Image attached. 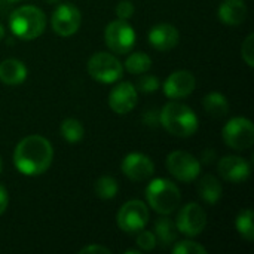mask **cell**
I'll list each match as a JSON object with an SVG mask.
<instances>
[{"label":"cell","mask_w":254,"mask_h":254,"mask_svg":"<svg viewBox=\"0 0 254 254\" xmlns=\"http://www.w3.org/2000/svg\"><path fill=\"white\" fill-rule=\"evenodd\" d=\"M54 161V149L48 138L33 134L24 137L15 147L13 165L22 174L36 177L49 170Z\"/></svg>","instance_id":"obj_1"},{"label":"cell","mask_w":254,"mask_h":254,"mask_svg":"<svg viewBox=\"0 0 254 254\" xmlns=\"http://www.w3.org/2000/svg\"><path fill=\"white\" fill-rule=\"evenodd\" d=\"M159 124L174 137L188 138L198 131V116L195 112L179 101L167 103L159 112Z\"/></svg>","instance_id":"obj_2"},{"label":"cell","mask_w":254,"mask_h":254,"mask_svg":"<svg viewBox=\"0 0 254 254\" xmlns=\"http://www.w3.org/2000/svg\"><path fill=\"white\" fill-rule=\"evenodd\" d=\"M9 28L12 34L21 40H34L43 34L46 28V16L40 7L19 6L9 16Z\"/></svg>","instance_id":"obj_3"},{"label":"cell","mask_w":254,"mask_h":254,"mask_svg":"<svg viewBox=\"0 0 254 254\" xmlns=\"http://www.w3.org/2000/svg\"><path fill=\"white\" fill-rule=\"evenodd\" d=\"M149 207L161 216H168L177 210L182 202V193L176 183L168 179H155L146 188Z\"/></svg>","instance_id":"obj_4"},{"label":"cell","mask_w":254,"mask_h":254,"mask_svg":"<svg viewBox=\"0 0 254 254\" xmlns=\"http://www.w3.org/2000/svg\"><path fill=\"white\" fill-rule=\"evenodd\" d=\"M89 76L100 83H115L124 73L122 63L109 52H95L86 64Z\"/></svg>","instance_id":"obj_5"},{"label":"cell","mask_w":254,"mask_h":254,"mask_svg":"<svg viewBox=\"0 0 254 254\" xmlns=\"http://www.w3.org/2000/svg\"><path fill=\"white\" fill-rule=\"evenodd\" d=\"M135 31L132 25L125 19H115L107 24L104 30V40L107 48L119 55L128 54L135 45Z\"/></svg>","instance_id":"obj_6"},{"label":"cell","mask_w":254,"mask_h":254,"mask_svg":"<svg viewBox=\"0 0 254 254\" xmlns=\"http://www.w3.org/2000/svg\"><path fill=\"white\" fill-rule=\"evenodd\" d=\"M223 141L234 150L250 149L254 143V125L247 118L237 116L226 122L222 131Z\"/></svg>","instance_id":"obj_7"},{"label":"cell","mask_w":254,"mask_h":254,"mask_svg":"<svg viewBox=\"0 0 254 254\" xmlns=\"http://www.w3.org/2000/svg\"><path fill=\"white\" fill-rule=\"evenodd\" d=\"M165 165L168 173L182 183H192L201 174V162L189 152H171L167 156Z\"/></svg>","instance_id":"obj_8"},{"label":"cell","mask_w":254,"mask_h":254,"mask_svg":"<svg viewBox=\"0 0 254 254\" xmlns=\"http://www.w3.org/2000/svg\"><path fill=\"white\" fill-rule=\"evenodd\" d=\"M149 219L150 214L147 205L140 199H131L121 207V210L118 211L116 222L121 231L127 234H137L146 228Z\"/></svg>","instance_id":"obj_9"},{"label":"cell","mask_w":254,"mask_h":254,"mask_svg":"<svg viewBox=\"0 0 254 254\" xmlns=\"http://www.w3.org/2000/svg\"><path fill=\"white\" fill-rule=\"evenodd\" d=\"M176 226L186 237H198L207 226V213L199 204L189 202L179 211Z\"/></svg>","instance_id":"obj_10"},{"label":"cell","mask_w":254,"mask_h":254,"mask_svg":"<svg viewBox=\"0 0 254 254\" xmlns=\"http://www.w3.org/2000/svg\"><path fill=\"white\" fill-rule=\"evenodd\" d=\"M80 22H82L80 10L71 3H61L52 12V18H51L52 30L61 37L73 36L79 30Z\"/></svg>","instance_id":"obj_11"},{"label":"cell","mask_w":254,"mask_h":254,"mask_svg":"<svg viewBox=\"0 0 254 254\" xmlns=\"http://www.w3.org/2000/svg\"><path fill=\"white\" fill-rule=\"evenodd\" d=\"M121 170L131 182H146L153 176L155 164L147 155L132 152L122 159Z\"/></svg>","instance_id":"obj_12"},{"label":"cell","mask_w":254,"mask_h":254,"mask_svg":"<svg viewBox=\"0 0 254 254\" xmlns=\"http://www.w3.org/2000/svg\"><path fill=\"white\" fill-rule=\"evenodd\" d=\"M195 86H196V79L190 71L177 70L165 79L162 89L165 97L171 100H180L190 95L195 91Z\"/></svg>","instance_id":"obj_13"},{"label":"cell","mask_w":254,"mask_h":254,"mask_svg":"<svg viewBox=\"0 0 254 254\" xmlns=\"http://www.w3.org/2000/svg\"><path fill=\"white\" fill-rule=\"evenodd\" d=\"M137 89L131 82H121L109 94V107L118 115H127L137 106Z\"/></svg>","instance_id":"obj_14"},{"label":"cell","mask_w":254,"mask_h":254,"mask_svg":"<svg viewBox=\"0 0 254 254\" xmlns=\"http://www.w3.org/2000/svg\"><path fill=\"white\" fill-rule=\"evenodd\" d=\"M219 174L223 180L234 183V185H240L244 183L252 173V167L250 164L240 156H223L219 161Z\"/></svg>","instance_id":"obj_15"},{"label":"cell","mask_w":254,"mask_h":254,"mask_svg":"<svg viewBox=\"0 0 254 254\" xmlns=\"http://www.w3.org/2000/svg\"><path fill=\"white\" fill-rule=\"evenodd\" d=\"M147 39H149V43L152 45V48H155L156 51H161V52H167L177 46V43L180 40V33L173 24L162 22V24L153 25L149 30Z\"/></svg>","instance_id":"obj_16"},{"label":"cell","mask_w":254,"mask_h":254,"mask_svg":"<svg viewBox=\"0 0 254 254\" xmlns=\"http://www.w3.org/2000/svg\"><path fill=\"white\" fill-rule=\"evenodd\" d=\"M219 19L231 27L243 24L247 18V6L244 0H223L217 10Z\"/></svg>","instance_id":"obj_17"},{"label":"cell","mask_w":254,"mask_h":254,"mask_svg":"<svg viewBox=\"0 0 254 254\" xmlns=\"http://www.w3.org/2000/svg\"><path fill=\"white\" fill-rule=\"evenodd\" d=\"M27 74L25 64L16 58H7L0 63V82L7 86L21 85L27 79Z\"/></svg>","instance_id":"obj_18"},{"label":"cell","mask_w":254,"mask_h":254,"mask_svg":"<svg viewBox=\"0 0 254 254\" xmlns=\"http://www.w3.org/2000/svg\"><path fill=\"white\" fill-rule=\"evenodd\" d=\"M198 195L205 204L214 205L222 199V195H223L222 183L219 182L217 177L207 174L198 182Z\"/></svg>","instance_id":"obj_19"},{"label":"cell","mask_w":254,"mask_h":254,"mask_svg":"<svg viewBox=\"0 0 254 254\" xmlns=\"http://www.w3.org/2000/svg\"><path fill=\"white\" fill-rule=\"evenodd\" d=\"M155 235H156V240L164 246H170L176 243L179 237L176 222H173L168 216L159 217L155 222Z\"/></svg>","instance_id":"obj_20"},{"label":"cell","mask_w":254,"mask_h":254,"mask_svg":"<svg viewBox=\"0 0 254 254\" xmlns=\"http://www.w3.org/2000/svg\"><path fill=\"white\" fill-rule=\"evenodd\" d=\"M202 106L205 109V112L213 116V118H223L228 115L229 112V103L228 98L220 94V92H210L204 97Z\"/></svg>","instance_id":"obj_21"},{"label":"cell","mask_w":254,"mask_h":254,"mask_svg":"<svg viewBox=\"0 0 254 254\" xmlns=\"http://www.w3.org/2000/svg\"><path fill=\"white\" fill-rule=\"evenodd\" d=\"M60 134L61 137L68 141V143H79L83 135H85V128L82 125L80 121L74 119V118H68V119H64L60 125Z\"/></svg>","instance_id":"obj_22"},{"label":"cell","mask_w":254,"mask_h":254,"mask_svg":"<svg viewBox=\"0 0 254 254\" xmlns=\"http://www.w3.org/2000/svg\"><path fill=\"white\" fill-rule=\"evenodd\" d=\"M124 65L131 74H143L150 70L152 58L146 52H132L131 55H128Z\"/></svg>","instance_id":"obj_23"},{"label":"cell","mask_w":254,"mask_h":254,"mask_svg":"<svg viewBox=\"0 0 254 254\" xmlns=\"http://www.w3.org/2000/svg\"><path fill=\"white\" fill-rule=\"evenodd\" d=\"M253 210L252 208H244L238 213L237 220H235V228L238 234L249 243L254 240V223H253Z\"/></svg>","instance_id":"obj_24"},{"label":"cell","mask_w":254,"mask_h":254,"mask_svg":"<svg viewBox=\"0 0 254 254\" xmlns=\"http://www.w3.org/2000/svg\"><path fill=\"white\" fill-rule=\"evenodd\" d=\"M94 190H95V195L100 198V199H113L118 192H119V185L118 182L110 177V176H101L97 182H95V186H94Z\"/></svg>","instance_id":"obj_25"},{"label":"cell","mask_w":254,"mask_h":254,"mask_svg":"<svg viewBox=\"0 0 254 254\" xmlns=\"http://www.w3.org/2000/svg\"><path fill=\"white\" fill-rule=\"evenodd\" d=\"M171 252L174 254H207V249L192 240H185L176 243Z\"/></svg>","instance_id":"obj_26"},{"label":"cell","mask_w":254,"mask_h":254,"mask_svg":"<svg viewBox=\"0 0 254 254\" xmlns=\"http://www.w3.org/2000/svg\"><path fill=\"white\" fill-rule=\"evenodd\" d=\"M159 80L155 74H147V73H143L140 76V79L137 80V86L135 89L137 91H141L144 94H152L155 91L159 89Z\"/></svg>","instance_id":"obj_27"},{"label":"cell","mask_w":254,"mask_h":254,"mask_svg":"<svg viewBox=\"0 0 254 254\" xmlns=\"http://www.w3.org/2000/svg\"><path fill=\"white\" fill-rule=\"evenodd\" d=\"M135 241H137V246L140 247L141 252H152L158 244L155 232H150V231H146V229H141L140 232H137Z\"/></svg>","instance_id":"obj_28"},{"label":"cell","mask_w":254,"mask_h":254,"mask_svg":"<svg viewBox=\"0 0 254 254\" xmlns=\"http://www.w3.org/2000/svg\"><path fill=\"white\" fill-rule=\"evenodd\" d=\"M241 57L249 67L254 65V34H249L241 45Z\"/></svg>","instance_id":"obj_29"},{"label":"cell","mask_w":254,"mask_h":254,"mask_svg":"<svg viewBox=\"0 0 254 254\" xmlns=\"http://www.w3.org/2000/svg\"><path fill=\"white\" fill-rule=\"evenodd\" d=\"M134 10H135V7L131 0H121L116 6V15L119 19L128 21L134 15Z\"/></svg>","instance_id":"obj_30"},{"label":"cell","mask_w":254,"mask_h":254,"mask_svg":"<svg viewBox=\"0 0 254 254\" xmlns=\"http://www.w3.org/2000/svg\"><path fill=\"white\" fill-rule=\"evenodd\" d=\"M80 254H92V253H103V254H110L112 252L107 249V247H104V246H100V244H89V246H86V247H83L80 252Z\"/></svg>","instance_id":"obj_31"},{"label":"cell","mask_w":254,"mask_h":254,"mask_svg":"<svg viewBox=\"0 0 254 254\" xmlns=\"http://www.w3.org/2000/svg\"><path fill=\"white\" fill-rule=\"evenodd\" d=\"M7 204H9V195H7V190L3 185H0V216L6 211L7 208Z\"/></svg>","instance_id":"obj_32"},{"label":"cell","mask_w":254,"mask_h":254,"mask_svg":"<svg viewBox=\"0 0 254 254\" xmlns=\"http://www.w3.org/2000/svg\"><path fill=\"white\" fill-rule=\"evenodd\" d=\"M144 119H146V125H155V124H159V113H156L155 110L147 112V113L144 115Z\"/></svg>","instance_id":"obj_33"},{"label":"cell","mask_w":254,"mask_h":254,"mask_svg":"<svg viewBox=\"0 0 254 254\" xmlns=\"http://www.w3.org/2000/svg\"><path fill=\"white\" fill-rule=\"evenodd\" d=\"M3 36H4V27L0 24V40L3 39Z\"/></svg>","instance_id":"obj_34"},{"label":"cell","mask_w":254,"mask_h":254,"mask_svg":"<svg viewBox=\"0 0 254 254\" xmlns=\"http://www.w3.org/2000/svg\"><path fill=\"white\" fill-rule=\"evenodd\" d=\"M125 253H128V254H140V252H138V250H128V252H125Z\"/></svg>","instance_id":"obj_35"},{"label":"cell","mask_w":254,"mask_h":254,"mask_svg":"<svg viewBox=\"0 0 254 254\" xmlns=\"http://www.w3.org/2000/svg\"><path fill=\"white\" fill-rule=\"evenodd\" d=\"M1 167H3V162H1V158H0V173H1Z\"/></svg>","instance_id":"obj_36"},{"label":"cell","mask_w":254,"mask_h":254,"mask_svg":"<svg viewBox=\"0 0 254 254\" xmlns=\"http://www.w3.org/2000/svg\"><path fill=\"white\" fill-rule=\"evenodd\" d=\"M6 1H19V0H6Z\"/></svg>","instance_id":"obj_37"}]
</instances>
